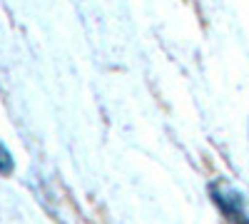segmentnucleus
Listing matches in <instances>:
<instances>
[{
  "instance_id": "2",
  "label": "nucleus",
  "mask_w": 249,
  "mask_h": 224,
  "mask_svg": "<svg viewBox=\"0 0 249 224\" xmlns=\"http://www.w3.org/2000/svg\"><path fill=\"white\" fill-rule=\"evenodd\" d=\"M13 170H15L13 155H10V150L3 145V139H0V174H10Z\"/></svg>"
},
{
  "instance_id": "1",
  "label": "nucleus",
  "mask_w": 249,
  "mask_h": 224,
  "mask_svg": "<svg viewBox=\"0 0 249 224\" xmlns=\"http://www.w3.org/2000/svg\"><path fill=\"white\" fill-rule=\"evenodd\" d=\"M210 194L214 199V205L222 209L227 219H232L234 224H249V212H247V202L239 190H234L230 182L217 179L210 185Z\"/></svg>"
}]
</instances>
